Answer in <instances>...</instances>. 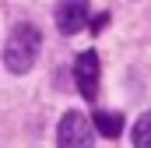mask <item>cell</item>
Returning a JSON list of instances; mask_svg holds the SVG:
<instances>
[{"mask_svg":"<svg viewBox=\"0 0 151 148\" xmlns=\"http://www.w3.org/2000/svg\"><path fill=\"white\" fill-rule=\"evenodd\" d=\"M88 25V0H60L56 4V28L63 36H74Z\"/></svg>","mask_w":151,"mask_h":148,"instance_id":"277c9868","label":"cell"},{"mask_svg":"<svg viewBox=\"0 0 151 148\" xmlns=\"http://www.w3.org/2000/svg\"><path fill=\"white\" fill-rule=\"evenodd\" d=\"M56 148H95V127L84 113H63L56 127Z\"/></svg>","mask_w":151,"mask_h":148,"instance_id":"7a4b0ae2","label":"cell"},{"mask_svg":"<svg viewBox=\"0 0 151 148\" xmlns=\"http://www.w3.org/2000/svg\"><path fill=\"white\" fill-rule=\"evenodd\" d=\"M91 127H95V134H102V138H119L123 116H119V113H109V110H99L95 120H91Z\"/></svg>","mask_w":151,"mask_h":148,"instance_id":"5b68a950","label":"cell"},{"mask_svg":"<svg viewBox=\"0 0 151 148\" xmlns=\"http://www.w3.org/2000/svg\"><path fill=\"white\" fill-rule=\"evenodd\" d=\"M74 81L88 102L99 95V57H95V49H84L74 60Z\"/></svg>","mask_w":151,"mask_h":148,"instance_id":"3957f363","label":"cell"},{"mask_svg":"<svg viewBox=\"0 0 151 148\" xmlns=\"http://www.w3.org/2000/svg\"><path fill=\"white\" fill-rule=\"evenodd\" d=\"M39 49H42V36H39L35 25H14L11 36L4 42V64L11 74H28L39 60Z\"/></svg>","mask_w":151,"mask_h":148,"instance_id":"6da1fadb","label":"cell"},{"mask_svg":"<svg viewBox=\"0 0 151 148\" xmlns=\"http://www.w3.org/2000/svg\"><path fill=\"white\" fill-rule=\"evenodd\" d=\"M134 148H151V113L137 116L134 123Z\"/></svg>","mask_w":151,"mask_h":148,"instance_id":"8992f818","label":"cell"}]
</instances>
